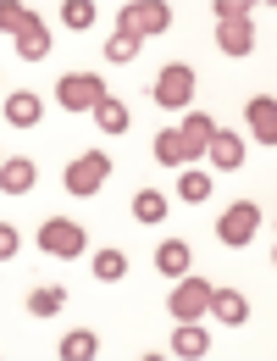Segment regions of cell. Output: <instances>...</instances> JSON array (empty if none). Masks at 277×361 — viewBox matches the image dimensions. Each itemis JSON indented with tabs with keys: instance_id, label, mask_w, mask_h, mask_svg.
Returning a JSON list of instances; mask_svg holds the SVG:
<instances>
[{
	"instance_id": "484cf974",
	"label": "cell",
	"mask_w": 277,
	"mask_h": 361,
	"mask_svg": "<svg viewBox=\"0 0 277 361\" xmlns=\"http://www.w3.org/2000/svg\"><path fill=\"white\" fill-rule=\"evenodd\" d=\"M22 11H28V6H17V0H0V34H11V39H17V28H22Z\"/></svg>"
},
{
	"instance_id": "2e32d148",
	"label": "cell",
	"mask_w": 277,
	"mask_h": 361,
	"mask_svg": "<svg viewBox=\"0 0 277 361\" xmlns=\"http://www.w3.org/2000/svg\"><path fill=\"white\" fill-rule=\"evenodd\" d=\"M34 178H39V173H34V161H22V156L0 161V189H6V195H28Z\"/></svg>"
},
{
	"instance_id": "ffe728a7",
	"label": "cell",
	"mask_w": 277,
	"mask_h": 361,
	"mask_svg": "<svg viewBox=\"0 0 277 361\" xmlns=\"http://www.w3.org/2000/svg\"><path fill=\"white\" fill-rule=\"evenodd\" d=\"M94 278H100V283H122V278H128V256H122V250H100V256H94Z\"/></svg>"
},
{
	"instance_id": "4fadbf2b",
	"label": "cell",
	"mask_w": 277,
	"mask_h": 361,
	"mask_svg": "<svg viewBox=\"0 0 277 361\" xmlns=\"http://www.w3.org/2000/svg\"><path fill=\"white\" fill-rule=\"evenodd\" d=\"M205 350H211V334H205L200 322H178V328H172V356L194 361V356H205Z\"/></svg>"
},
{
	"instance_id": "d6986e66",
	"label": "cell",
	"mask_w": 277,
	"mask_h": 361,
	"mask_svg": "<svg viewBox=\"0 0 277 361\" xmlns=\"http://www.w3.org/2000/svg\"><path fill=\"white\" fill-rule=\"evenodd\" d=\"M134 217L138 223H161V217H167V195H161V189H138L134 195Z\"/></svg>"
},
{
	"instance_id": "277c9868",
	"label": "cell",
	"mask_w": 277,
	"mask_h": 361,
	"mask_svg": "<svg viewBox=\"0 0 277 361\" xmlns=\"http://www.w3.org/2000/svg\"><path fill=\"white\" fill-rule=\"evenodd\" d=\"M188 100H194V67L167 61V67H161V78H155V106L178 111V106H188Z\"/></svg>"
},
{
	"instance_id": "4316f807",
	"label": "cell",
	"mask_w": 277,
	"mask_h": 361,
	"mask_svg": "<svg viewBox=\"0 0 277 361\" xmlns=\"http://www.w3.org/2000/svg\"><path fill=\"white\" fill-rule=\"evenodd\" d=\"M105 56H111V61H134V56H138V39H128V34H111Z\"/></svg>"
},
{
	"instance_id": "5bb4252c",
	"label": "cell",
	"mask_w": 277,
	"mask_h": 361,
	"mask_svg": "<svg viewBox=\"0 0 277 361\" xmlns=\"http://www.w3.org/2000/svg\"><path fill=\"white\" fill-rule=\"evenodd\" d=\"M217 45H222V56H250L255 50V23H217Z\"/></svg>"
},
{
	"instance_id": "8fae6325",
	"label": "cell",
	"mask_w": 277,
	"mask_h": 361,
	"mask_svg": "<svg viewBox=\"0 0 277 361\" xmlns=\"http://www.w3.org/2000/svg\"><path fill=\"white\" fill-rule=\"evenodd\" d=\"M39 117H45V100H39L34 90H17V94H6V123H11V128H34Z\"/></svg>"
},
{
	"instance_id": "52a82bcc",
	"label": "cell",
	"mask_w": 277,
	"mask_h": 361,
	"mask_svg": "<svg viewBox=\"0 0 277 361\" xmlns=\"http://www.w3.org/2000/svg\"><path fill=\"white\" fill-rule=\"evenodd\" d=\"M56 100H61L67 111H94V106L105 100V84H100L94 73H67V78L56 84Z\"/></svg>"
},
{
	"instance_id": "ba28073f",
	"label": "cell",
	"mask_w": 277,
	"mask_h": 361,
	"mask_svg": "<svg viewBox=\"0 0 277 361\" xmlns=\"http://www.w3.org/2000/svg\"><path fill=\"white\" fill-rule=\"evenodd\" d=\"M211 134H217V123H211L205 111H188L183 128H172V150H178V161H194V156H205Z\"/></svg>"
},
{
	"instance_id": "44dd1931",
	"label": "cell",
	"mask_w": 277,
	"mask_h": 361,
	"mask_svg": "<svg viewBox=\"0 0 277 361\" xmlns=\"http://www.w3.org/2000/svg\"><path fill=\"white\" fill-rule=\"evenodd\" d=\"M94 123H100V128H105V134H122V128H128V106H122V100H111V94H105V100H100V106H94Z\"/></svg>"
},
{
	"instance_id": "603a6c76",
	"label": "cell",
	"mask_w": 277,
	"mask_h": 361,
	"mask_svg": "<svg viewBox=\"0 0 277 361\" xmlns=\"http://www.w3.org/2000/svg\"><path fill=\"white\" fill-rule=\"evenodd\" d=\"M61 306H67L61 289H34V295H28V312H34V317H56Z\"/></svg>"
},
{
	"instance_id": "30bf717a",
	"label": "cell",
	"mask_w": 277,
	"mask_h": 361,
	"mask_svg": "<svg viewBox=\"0 0 277 361\" xmlns=\"http://www.w3.org/2000/svg\"><path fill=\"white\" fill-rule=\"evenodd\" d=\"M244 117H250V134L272 150V145H277V100H272V94H250Z\"/></svg>"
},
{
	"instance_id": "ac0fdd59",
	"label": "cell",
	"mask_w": 277,
	"mask_h": 361,
	"mask_svg": "<svg viewBox=\"0 0 277 361\" xmlns=\"http://www.w3.org/2000/svg\"><path fill=\"white\" fill-rule=\"evenodd\" d=\"M94 350H100V339H94L89 328H78V334L61 339V361H94Z\"/></svg>"
},
{
	"instance_id": "5b68a950",
	"label": "cell",
	"mask_w": 277,
	"mask_h": 361,
	"mask_svg": "<svg viewBox=\"0 0 277 361\" xmlns=\"http://www.w3.org/2000/svg\"><path fill=\"white\" fill-rule=\"evenodd\" d=\"M255 228H261V206H255V200H238V206H228V212H222L217 239L238 250V245H250V239H255Z\"/></svg>"
},
{
	"instance_id": "83f0119b",
	"label": "cell",
	"mask_w": 277,
	"mask_h": 361,
	"mask_svg": "<svg viewBox=\"0 0 277 361\" xmlns=\"http://www.w3.org/2000/svg\"><path fill=\"white\" fill-rule=\"evenodd\" d=\"M11 256H17V228L0 223V262H11Z\"/></svg>"
},
{
	"instance_id": "7a4b0ae2",
	"label": "cell",
	"mask_w": 277,
	"mask_h": 361,
	"mask_svg": "<svg viewBox=\"0 0 277 361\" xmlns=\"http://www.w3.org/2000/svg\"><path fill=\"white\" fill-rule=\"evenodd\" d=\"M105 178H111V156H105V150H89V156H78V161L67 167V195L89 200V195H100Z\"/></svg>"
},
{
	"instance_id": "7402d4cb",
	"label": "cell",
	"mask_w": 277,
	"mask_h": 361,
	"mask_svg": "<svg viewBox=\"0 0 277 361\" xmlns=\"http://www.w3.org/2000/svg\"><path fill=\"white\" fill-rule=\"evenodd\" d=\"M61 23H67L72 34H84V28H94V6L89 0H61Z\"/></svg>"
},
{
	"instance_id": "3957f363",
	"label": "cell",
	"mask_w": 277,
	"mask_h": 361,
	"mask_svg": "<svg viewBox=\"0 0 277 361\" xmlns=\"http://www.w3.org/2000/svg\"><path fill=\"white\" fill-rule=\"evenodd\" d=\"M84 245H89V233L72 223V217H50L45 228H39V250H50V256H84Z\"/></svg>"
},
{
	"instance_id": "cb8c5ba5",
	"label": "cell",
	"mask_w": 277,
	"mask_h": 361,
	"mask_svg": "<svg viewBox=\"0 0 277 361\" xmlns=\"http://www.w3.org/2000/svg\"><path fill=\"white\" fill-rule=\"evenodd\" d=\"M178 195H183L188 206H200V200L211 195V178H205V173H183V178H178Z\"/></svg>"
},
{
	"instance_id": "8992f818",
	"label": "cell",
	"mask_w": 277,
	"mask_h": 361,
	"mask_svg": "<svg viewBox=\"0 0 277 361\" xmlns=\"http://www.w3.org/2000/svg\"><path fill=\"white\" fill-rule=\"evenodd\" d=\"M205 300H211V283L194 278V272H183L178 289H172V300H167V312L178 317V322H200V317H205Z\"/></svg>"
},
{
	"instance_id": "9c48e42d",
	"label": "cell",
	"mask_w": 277,
	"mask_h": 361,
	"mask_svg": "<svg viewBox=\"0 0 277 361\" xmlns=\"http://www.w3.org/2000/svg\"><path fill=\"white\" fill-rule=\"evenodd\" d=\"M17 56H22V61H45V56H50V28H45V17H39L34 6L22 11V28H17Z\"/></svg>"
},
{
	"instance_id": "e0dca14e",
	"label": "cell",
	"mask_w": 277,
	"mask_h": 361,
	"mask_svg": "<svg viewBox=\"0 0 277 361\" xmlns=\"http://www.w3.org/2000/svg\"><path fill=\"white\" fill-rule=\"evenodd\" d=\"M188 262H194V256H188L183 239H161V245H155V267H161V272L178 278V272H188Z\"/></svg>"
},
{
	"instance_id": "d4e9b609",
	"label": "cell",
	"mask_w": 277,
	"mask_h": 361,
	"mask_svg": "<svg viewBox=\"0 0 277 361\" xmlns=\"http://www.w3.org/2000/svg\"><path fill=\"white\" fill-rule=\"evenodd\" d=\"M255 0H217V23H250Z\"/></svg>"
},
{
	"instance_id": "9a60e30c",
	"label": "cell",
	"mask_w": 277,
	"mask_h": 361,
	"mask_svg": "<svg viewBox=\"0 0 277 361\" xmlns=\"http://www.w3.org/2000/svg\"><path fill=\"white\" fill-rule=\"evenodd\" d=\"M205 156H211V161H217L222 173H233V167L244 161V139L228 134V128H217V134H211V145H205Z\"/></svg>"
},
{
	"instance_id": "6da1fadb",
	"label": "cell",
	"mask_w": 277,
	"mask_h": 361,
	"mask_svg": "<svg viewBox=\"0 0 277 361\" xmlns=\"http://www.w3.org/2000/svg\"><path fill=\"white\" fill-rule=\"evenodd\" d=\"M172 28V6L167 0H128L122 11H117V34H128V39H150V34H167Z\"/></svg>"
},
{
	"instance_id": "7c38bea8",
	"label": "cell",
	"mask_w": 277,
	"mask_h": 361,
	"mask_svg": "<svg viewBox=\"0 0 277 361\" xmlns=\"http://www.w3.org/2000/svg\"><path fill=\"white\" fill-rule=\"evenodd\" d=\"M205 317H222L228 328H238V322L250 317V300H244L238 289H211V300H205Z\"/></svg>"
}]
</instances>
